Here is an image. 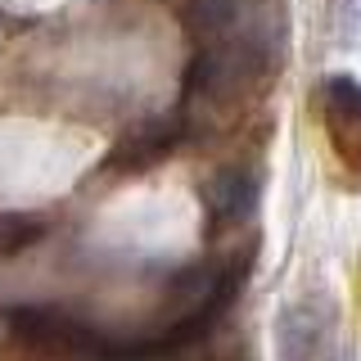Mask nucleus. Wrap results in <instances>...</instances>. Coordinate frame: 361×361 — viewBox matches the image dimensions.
<instances>
[{"instance_id": "obj_1", "label": "nucleus", "mask_w": 361, "mask_h": 361, "mask_svg": "<svg viewBox=\"0 0 361 361\" xmlns=\"http://www.w3.org/2000/svg\"><path fill=\"white\" fill-rule=\"evenodd\" d=\"M267 63V45L257 32H221L208 50L195 54V63L185 68V99H199V104H221V99L244 95L248 86L262 77Z\"/></svg>"}, {"instance_id": "obj_2", "label": "nucleus", "mask_w": 361, "mask_h": 361, "mask_svg": "<svg viewBox=\"0 0 361 361\" xmlns=\"http://www.w3.org/2000/svg\"><path fill=\"white\" fill-rule=\"evenodd\" d=\"M9 330L59 357L127 361V338H113L109 330H95L90 321H82L73 312H59V307H14L9 312Z\"/></svg>"}, {"instance_id": "obj_3", "label": "nucleus", "mask_w": 361, "mask_h": 361, "mask_svg": "<svg viewBox=\"0 0 361 361\" xmlns=\"http://www.w3.org/2000/svg\"><path fill=\"white\" fill-rule=\"evenodd\" d=\"M321 118H325V135H330L334 158L348 172L361 176V86L353 77H334L321 90Z\"/></svg>"}, {"instance_id": "obj_4", "label": "nucleus", "mask_w": 361, "mask_h": 361, "mask_svg": "<svg viewBox=\"0 0 361 361\" xmlns=\"http://www.w3.org/2000/svg\"><path fill=\"white\" fill-rule=\"evenodd\" d=\"M253 208H257V176L244 172V167H231L208 185L212 226H240L253 217Z\"/></svg>"}, {"instance_id": "obj_5", "label": "nucleus", "mask_w": 361, "mask_h": 361, "mask_svg": "<svg viewBox=\"0 0 361 361\" xmlns=\"http://www.w3.org/2000/svg\"><path fill=\"white\" fill-rule=\"evenodd\" d=\"M280 348H285V361L321 357V348H325L321 325H316L307 312H285V321H280Z\"/></svg>"}, {"instance_id": "obj_6", "label": "nucleus", "mask_w": 361, "mask_h": 361, "mask_svg": "<svg viewBox=\"0 0 361 361\" xmlns=\"http://www.w3.org/2000/svg\"><path fill=\"white\" fill-rule=\"evenodd\" d=\"M185 18H190L195 32H212V37H221V32L244 27V0H190Z\"/></svg>"}]
</instances>
